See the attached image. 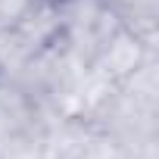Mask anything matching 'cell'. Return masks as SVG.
Listing matches in <instances>:
<instances>
[{"label":"cell","mask_w":159,"mask_h":159,"mask_svg":"<svg viewBox=\"0 0 159 159\" xmlns=\"http://www.w3.org/2000/svg\"><path fill=\"white\" fill-rule=\"evenodd\" d=\"M44 3H50V7H69V3H75V0H44Z\"/></svg>","instance_id":"obj_1"}]
</instances>
